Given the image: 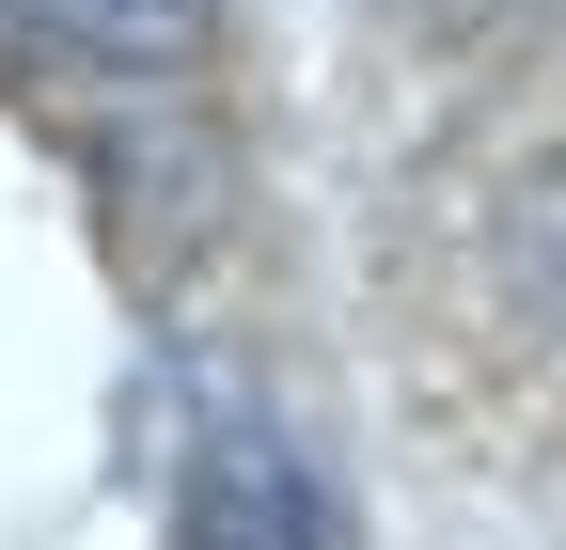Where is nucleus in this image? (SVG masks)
<instances>
[{"label": "nucleus", "mask_w": 566, "mask_h": 550, "mask_svg": "<svg viewBox=\"0 0 566 550\" xmlns=\"http://www.w3.org/2000/svg\"><path fill=\"white\" fill-rule=\"evenodd\" d=\"M174 550H346L331 472L268 425V409H221L174 472Z\"/></svg>", "instance_id": "f257e3e1"}, {"label": "nucleus", "mask_w": 566, "mask_h": 550, "mask_svg": "<svg viewBox=\"0 0 566 550\" xmlns=\"http://www.w3.org/2000/svg\"><path fill=\"white\" fill-rule=\"evenodd\" d=\"M221 47V0H0V63L48 80H189Z\"/></svg>", "instance_id": "f03ea898"}, {"label": "nucleus", "mask_w": 566, "mask_h": 550, "mask_svg": "<svg viewBox=\"0 0 566 550\" xmlns=\"http://www.w3.org/2000/svg\"><path fill=\"white\" fill-rule=\"evenodd\" d=\"M504 252H520V299L566 330V158H551V173H520V221H504Z\"/></svg>", "instance_id": "7ed1b4c3"}]
</instances>
